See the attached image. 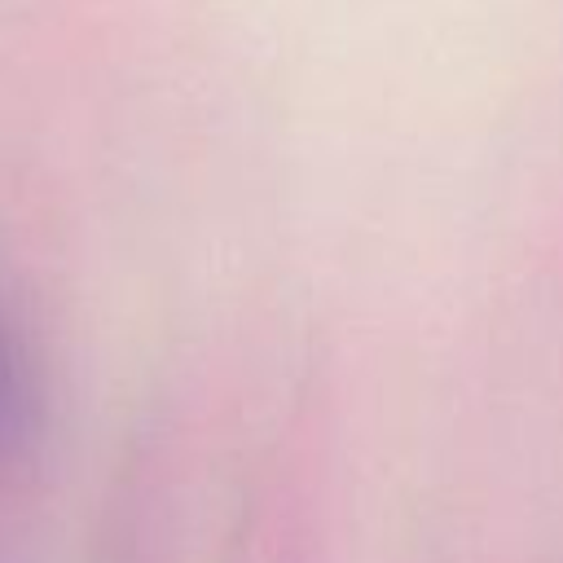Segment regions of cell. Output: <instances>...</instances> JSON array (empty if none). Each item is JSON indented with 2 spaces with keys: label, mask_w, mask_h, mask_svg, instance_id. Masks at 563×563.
Listing matches in <instances>:
<instances>
[{
  "label": "cell",
  "mask_w": 563,
  "mask_h": 563,
  "mask_svg": "<svg viewBox=\"0 0 563 563\" xmlns=\"http://www.w3.org/2000/svg\"><path fill=\"white\" fill-rule=\"evenodd\" d=\"M26 427H31V383L13 347V334L0 317V449H13L26 435Z\"/></svg>",
  "instance_id": "1"
}]
</instances>
